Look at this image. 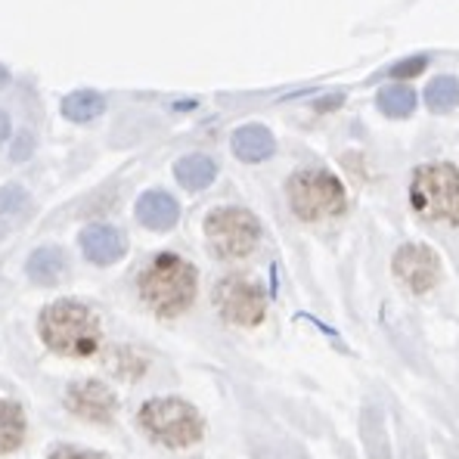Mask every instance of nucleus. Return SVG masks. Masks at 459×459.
Here are the masks:
<instances>
[{"mask_svg": "<svg viewBox=\"0 0 459 459\" xmlns=\"http://www.w3.org/2000/svg\"><path fill=\"white\" fill-rule=\"evenodd\" d=\"M195 286H199L195 267L171 252L155 255L140 273V299L159 316H180L184 310H190Z\"/></svg>", "mask_w": 459, "mask_h": 459, "instance_id": "obj_1", "label": "nucleus"}, {"mask_svg": "<svg viewBox=\"0 0 459 459\" xmlns=\"http://www.w3.org/2000/svg\"><path fill=\"white\" fill-rule=\"evenodd\" d=\"M38 329L47 348L63 357H91L100 348V339H103L97 314L72 299L53 301L50 307H44Z\"/></svg>", "mask_w": 459, "mask_h": 459, "instance_id": "obj_2", "label": "nucleus"}, {"mask_svg": "<svg viewBox=\"0 0 459 459\" xmlns=\"http://www.w3.org/2000/svg\"><path fill=\"white\" fill-rule=\"evenodd\" d=\"M410 202L425 221H444L459 227V171L450 161L416 168Z\"/></svg>", "mask_w": 459, "mask_h": 459, "instance_id": "obj_3", "label": "nucleus"}, {"mask_svg": "<svg viewBox=\"0 0 459 459\" xmlns=\"http://www.w3.org/2000/svg\"><path fill=\"white\" fill-rule=\"evenodd\" d=\"M289 205L301 221L335 218L348 205L344 186L326 168H301L289 178Z\"/></svg>", "mask_w": 459, "mask_h": 459, "instance_id": "obj_4", "label": "nucleus"}, {"mask_svg": "<svg viewBox=\"0 0 459 459\" xmlns=\"http://www.w3.org/2000/svg\"><path fill=\"white\" fill-rule=\"evenodd\" d=\"M140 425L165 447H190L202 437V416L180 397H152L140 407Z\"/></svg>", "mask_w": 459, "mask_h": 459, "instance_id": "obj_5", "label": "nucleus"}, {"mask_svg": "<svg viewBox=\"0 0 459 459\" xmlns=\"http://www.w3.org/2000/svg\"><path fill=\"white\" fill-rule=\"evenodd\" d=\"M208 246L218 258H246L255 252L261 239V224L246 208H214L205 218Z\"/></svg>", "mask_w": 459, "mask_h": 459, "instance_id": "obj_6", "label": "nucleus"}, {"mask_svg": "<svg viewBox=\"0 0 459 459\" xmlns=\"http://www.w3.org/2000/svg\"><path fill=\"white\" fill-rule=\"evenodd\" d=\"M214 305L233 326H258L264 320V292L246 276H224L214 289Z\"/></svg>", "mask_w": 459, "mask_h": 459, "instance_id": "obj_7", "label": "nucleus"}, {"mask_svg": "<svg viewBox=\"0 0 459 459\" xmlns=\"http://www.w3.org/2000/svg\"><path fill=\"white\" fill-rule=\"evenodd\" d=\"M394 276L410 289V292L422 295L429 289L437 286L441 280V261L431 252L429 246H420V242H410V246H401L394 255Z\"/></svg>", "mask_w": 459, "mask_h": 459, "instance_id": "obj_8", "label": "nucleus"}, {"mask_svg": "<svg viewBox=\"0 0 459 459\" xmlns=\"http://www.w3.org/2000/svg\"><path fill=\"white\" fill-rule=\"evenodd\" d=\"M65 403H69V410L75 416L87 422H112L115 420V407H118V401H115V394L106 385L100 382H75L69 388V394H65Z\"/></svg>", "mask_w": 459, "mask_h": 459, "instance_id": "obj_9", "label": "nucleus"}, {"mask_svg": "<svg viewBox=\"0 0 459 459\" xmlns=\"http://www.w3.org/2000/svg\"><path fill=\"white\" fill-rule=\"evenodd\" d=\"M81 248H84L87 261L106 267V264H115V261L125 258L127 242H125V236H121L115 227L93 224V227H87L84 233H81Z\"/></svg>", "mask_w": 459, "mask_h": 459, "instance_id": "obj_10", "label": "nucleus"}, {"mask_svg": "<svg viewBox=\"0 0 459 459\" xmlns=\"http://www.w3.org/2000/svg\"><path fill=\"white\" fill-rule=\"evenodd\" d=\"M180 218V205L161 190H150L137 199V221L150 230H171Z\"/></svg>", "mask_w": 459, "mask_h": 459, "instance_id": "obj_11", "label": "nucleus"}, {"mask_svg": "<svg viewBox=\"0 0 459 459\" xmlns=\"http://www.w3.org/2000/svg\"><path fill=\"white\" fill-rule=\"evenodd\" d=\"M276 150L273 134L261 125H246L233 134V152L242 161H264Z\"/></svg>", "mask_w": 459, "mask_h": 459, "instance_id": "obj_12", "label": "nucleus"}, {"mask_svg": "<svg viewBox=\"0 0 459 459\" xmlns=\"http://www.w3.org/2000/svg\"><path fill=\"white\" fill-rule=\"evenodd\" d=\"M25 270H29L31 282H38V286H56L65 273V255L56 246H44L31 255Z\"/></svg>", "mask_w": 459, "mask_h": 459, "instance_id": "obj_13", "label": "nucleus"}, {"mask_svg": "<svg viewBox=\"0 0 459 459\" xmlns=\"http://www.w3.org/2000/svg\"><path fill=\"white\" fill-rule=\"evenodd\" d=\"M174 178L180 180V186L186 190H205L214 178H218V165L208 155H184L174 165Z\"/></svg>", "mask_w": 459, "mask_h": 459, "instance_id": "obj_14", "label": "nucleus"}, {"mask_svg": "<svg viewBox=\"0 0 459 459\" xmlns=\"http://www.w3.org/2000/svg\"><path fill=\"white\" fill-rule=\"evenodd\" d=\"M25 437L22 407L13 401H0V454H13Z\"/></svg>", "mask_w": 459, "mask_h": 459, "instance_id": "obj_15", "label": "nucleus"}, {"mask_svg": "<svg viewBox=\"0 0 459 459\" xmlns=\"http://www.w3.org/2000/svg\"><path fill=\"white\" fill-rule=\"evenodd\" d=\"M103 109H106V100L93 91H78L63 100V115L69 121H93L97 115H103Z\"/></svg>", "mask_w": 459, "mask_h": 459, "instance_id": "obj_16", "label": "nucleus"}, {"mask_svg": "<svg viewBox=\"0 0 459 459\" xmlns=\"http://www.w3.org/2000/svg\"><path fill=\"white\" fill-rule=\"evenodd\" d=\"M416 109V93L403 84L385 87L379 93V112L388 115V118H407Z\"/></svg>", "mask_w": 459, "mask_h": 459, "instance_id": "obj_17", "label": "nucleus"}, {"mask_svg": "<svg viewBox=\"0 0 459 459\" xmlns=\"http://www.w3.org/2000/svg\"><path fill=\"white\" fill-rule=\"evenodd\" d=\"M425 103H429L431 112H450L459 106V81L450 75H441L429 84L425 91Z\"/></svg>", "mask_w": 459, "mask_h": 459, "instance_id": "obj_18", "label": "nucleus"}, {"mask_svg": "<svg viewBox=\"0 0 459 459\" xmlns=\"http://www.w3.org/2000/svg\"><path fill=\"white\" fill-rule=\"evenodd\" d=\"M425 65H429V59H425V56H413V59H403V63L391 65L388 75L391 78H416V75H422Z\"/></svg>", "mask_w": 459, "mask_h": 459, "instance_id": "obj_19", "label": "nucleus"}, {"mask_svg": "<svg viewBox=\"0 0 459 459\" xmlns=\"http://www.w3.org/2000/svg\"><path fill=\"white\" fill-rule=\"evenodd\" d=\"M50 459H106V456L93 454V450H81V447H69V444H63V447L50 450Z\"/></svg>", "mask_w": 459, "mask_h": 459, "instance_id": "obj_20", "label": "nucleus"}, {"mask_svg": "<svg viewBox=\"0 0 459 459\" xmlns=\"http://www.w3.org/2000/svg\"><path fill=\"white\" fill-rule=\"evenodd\" d=\"M22 190L19 186H6V190H0V212H16L19 205H22Z\"/></svg>", "mask_w": 459, "mask_h": 459, "instance_id": "obj_21", "label": "nucleus"}, {"mask_svg": "<svg viewBox=\"0 0 459 459\" xmlns=\"http://www.w3.org/2000/svg\"><path fill=\"white\" fill-rule=\"evenodd\" d=\"M29 155H31V137H29V134H22V137L16 140V150H13V159L22 161V159H29Z\"/></svg>", "mask_w": 459, "mask_h": 459, "instance_id": "obj_22", "label": "nucleus"}, {"mask_svg": "<svg viewBox=\"0 0 459 459\" xmlns=\"http://www.w3.org/2000/svg\"><path fill=\"white\" fill-rule=\"evenodd\" d=\"M10 137V118H6V112H0V143Z\"/></svg>", "mask_w": 459, "mask_h": 459, "instance_id": "obj_23", "label": "nucleus"}, {"mask_svg": "<svg viewBox=\"0 0 459 459\" xmlns=\"http://www.w3.org/2000/svg\"><path fill=\"white\" fill-rule=\"evenodd\" d=\"M6 81H10V75H6V69H4V65H0V87H4Z\"/></svg>", "mask_w": 459, "mask_h": 459, "instance_id": "obj_24", "label": "nucleus"}]
</instances>
